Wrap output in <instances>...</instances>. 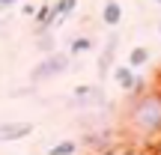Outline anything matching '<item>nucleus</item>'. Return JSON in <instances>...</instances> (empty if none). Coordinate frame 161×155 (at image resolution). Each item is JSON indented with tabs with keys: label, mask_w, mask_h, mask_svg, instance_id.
I'll list each match as a JSON object with an SVG mask.
<instances>
[{
	"label": "nucleus",
	"mask_w": 161,
	"mask_h": 155,
	"mask_svg": "<svg viewBox=\"0 0 161 155\" xmlns=\"http://www.w3.org/2000/svg\"><path fill=\"white\" fill-rule=\"evenodd\" d=\"M119 21H122V6H119V0H104V6H102V24L104 27H119Z\"/></svg>",
	"instance_id": "nucleus-8"
},
{
	"label": "nucleus",
	"mask_w": 161,
	"mask_h": 155,
	"mask_svg": "<svg viewBox=\"0 0 161 155\" xmlns=\"http://www.w3.org/2000/svg\"><path fill=\"white\" fill-rule=\"evenodd\" d=\"M45 33H48V30H42V33H39V48L51 54L54 51V39H51V36H45Z\"/></svg>",
	"instance_id": "nucleus-12"
},
{
	"label": "nucleus",
	"mask_w": 161,
	"mask_h": 155,
	"mask_svg": "<svg viewBox=\"0 0 161 155\" xmlns=\"http://www.w3.org/2000/svg\"><path fill=\"white\" fill-rule=\"evenodd\" d=\"M21 15H36V6L33 3H24L21 6Z\"/></svg>",
	"instance_id": "nucleus-14"
},
{
	"label": "nucleus",
	"mask_w": 161,
	"mask_h": 155,
	"mask_svg": "<svg viewBox=\"0 0 161 155\" xmlns=\"http://www.w3.org/2000/svg\"><path fill=\"white\" fill-rule=\"evenodd\" d=\"M125 134L137 143H155L161 137V90H143L131 96L125 110Z\"/></svg>",
	"instance_id": "nucleus-1"
},
{
	"label": "nucleus",
	"mask_w": 161,
	"mask_h": 155,
	"mask_svg": "<svg viewBox=\"0 0 161 155\" xmlns=\"http://www.w3.org/2000/svg\"><path fill=\"white\" fill-rule=\"evenodd\" d=\"M146 63H149V48H143V45L131 48V54H128V66H131V69H140V66H146Z\"/></svg>",
	"instance_id": "nucleus-9"
},
{
	"label": "nucleus",
	"mask_w": 161,
	"mask_h": 155,
	"mask_svg": "<svg viewBox=\"0 0 161 155\" xmlns=\"http://www.w3.org/2000/svg\"><path fill=\"white\" fill-rule=\"evenodd\" d=\"M69 66H72V57H69V54L51 51V54H45V57L30 69V84H42V80H48V78H57V75H63Z\"/></svg>",
	"instance_id": "nucleus-2"
},
{
	"label": "nucleus",
	"mask_w": 161,
	"mask_h": 155,
	"mask_svg": "<svg viewBox=\"0 0 161 155\" xmlns=\"http://www.w3.org/2000/svg\"><path fill=\"white\" fill-rule=\"evenodd\" d=\"M110 78L116 80V86H119L125 96H131V92H134V86H137V75H134V69H131V66H114Z\"/></svg>",
	"instance_id": "nucleus-5"
},
{
	"label": "nucleus",
	"mask_w": 161,
	"mask_h": 155,
	"mask_svg": "<svg viewBox=\"0 0 161 155\" xmlns=\"http://www.w3.org/2000/svg\"><path fill=\"white\" fill-rule=\"evenodd\" d=\"M158 33H161V24H158Z\"/></svg>",
	"instance_id": "nucleus-16"
},
{
	"label": "nucleus",
	"mask_w": 161,
	"mask_h": 155,
	"mask_svg": "<svg viewBox=\"0 0 161 155\" xmlns=\"http://www.w3.org/2000/svg\"><path fill=\"white\" fill-rule=\"evenodd\" d=\"M90 48H92V39H90V36H75L72 45H69V54H75V57H78V54H86Z\"/></svg>",
	"instance_id": "nucleus-11"
},
{
	"label": "nucleus",
	"mask_w": 161,
	"mask_h": 155,
	"mask_svg": "<svg viewBox=\"0 0 161 155\" xmlns=\"http://www.w3.org/2000/svg\"><path fill=\"white\" fill-rule=\"evenodd\" d=\"M33 134V122H3L0 125V143H12V140H24Z\"/></svg>",
	"instance_id": "nucleus-4"
},
{
	"label": "nucleus",
	"mask_w": 161,
	"mask_h": 155,
	"mask_svg": "<svg viewBox=\"0 0 161 155\" xmlns=\"http://www.w3.org/2000/svg\"><path fill=\"white\" fill-rule=\"evenodd\" d=\"M75 102L84 104V108H96V104L104 102V92L98 84H90V86H78L75 90Z\"/></svg>",
	"instance_id": "nucleus-6"
},
{
	"label": "nucleus",
	"mask_w": 161,
	"mask_h": 155,
	"mask_svg": "<svg viewBox=\"0 0 161 155\" xmlns=\"http://www.w3.org/2000/svg\"><path fill=\"white\" fill-rule=\"evenodd\" d=\"M75 9H78V0H54V15H51V21H48V30H54L57 24H63Z\"/></svg>",
	"instance_id": "nucleus-7"
},
{
	"label": "nucleus",
	"mask_w": 161,
	"mask_h": 155,
	"mask_svg": "<svg viewBox=\"0 0 161 155\" xmlns=\"http://www.w3.org/2000/svg\"><path fill=\"white\" fill-rule=\"evenodd\" d=\"M155 3H158V6H161V0H155Z\"/></svg>",
	"instance_id": "nucleus-17"
},
{
	"label": "nucleus",
	"mask_w": 161,
	"mask_h": 155,
	"mask_svg": "<svg viewBox=\"0 0 161 155\" xmlns=\"http://www.w3.org/2000/svg\"><path fill=\"white\" fill-rule=\"evenodd\" d=\"M78 149H80L78 140H60V143H54L45 155H78Z\"/></svg>",
	"instance_id": "nucleus-10"
},
{
	"label": "nucleus",
	"mask_w": 161,
	"mask_h": 155,
	"mask_svg": "<svg viewBox=\"0 0 161 155\" xmlns=\"http://www.w3.org/2000/svg\"><path fill=\"white\" fill-rule=\"evenodd\" d=\"M12 6H18V0H0V12H6V9H12Z\"/></svg>",
	"instance_id": "nucleus-13"
},
{
	"label": "nucleus",
	"mask_w": 161,
	"mask_h": 155,
	"mask_svg": "<svg viewBox=\"0 0 161 155\" xmlns=\"http://www.w3.org/2000/svg\"><path fill=\"white\" fill-rule=\"evenodd\" d=\"M152 155H161V137L155 140V146H152Z\"/></svg>",
	"instance_id": "nucleus-15"
},
{
	"label": "nucleus",
	"mask_w": 161,
	"mask_h": 155,
	"mask_svg": "<svg viewBox=\"0 0 161 155\" xmlns=\"http://www.w3.org/2000/svg\"><path fill=\"white\" fill-rule=\"evenodd\" d=\"M116 45H119V36H116V30H110L108 33V42H104V48H102V54H98V63H96V69H98V78H110V72H114V57H116Z\"/></svg>",
	"instance_id": "nucleus-3"
}]
</instances>
